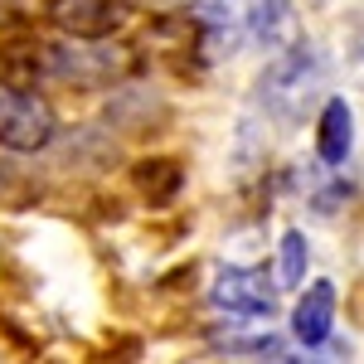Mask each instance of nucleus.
I'll return each mask as SVG.
<instances>
[{"mask_svg":"<svg viewBox=\"0 0 364 364\" xmlns=\"http://www.w3.org/2000/svg\"><path fill=\"white\" fill-rule=\"evenodd\" d=\"M44 58H49L44 44H10L5 58H0V78H5V87H34V73H39Z\"/></svg>","mask_w":364,"mask_h":364,"instance_id":"obj_6","label":"nucleus"},{"mask_svg":"<svg viewBox=\"0 0 364 364\" xmlns=\"http://www.w3.org/2000/svg\"><path fill=\"white\" fill-rule=\"evenodd\" d=\"M350 146H355V112H350L345 97H331L326 112H321V161L345 166Z\"/></svg>","mask_w":364,"mask_h":364,"instance_id":"obj_5","label":"nucleus"},{"mask_svg":"<svg viewBox=\"0 0 364 364\" xmlns=\"http://www.w3.org/2000/svg\"><path fill=\"white\" fill-rule=\"evenodd\" d=\"M209 301L219 311H233V316H272L277 287L267 282L262 267H224L209 287Z\"/></svg>","mask_w":364,"mask_h":364,"instance_id":"obj_2","label":"nucleus"},{"mask_svg":"<svg viewBox=\"0 0 364 364\" xmlns=\"http://www.w3.org/2000/svg\"><path fill=\"white\" fill-rule=\"evenodd\" d=\"M54 141V107L25 87L0 97V146L5 151H44Z\"/></svg>","mask_w":364,"mask_h":364,"instance_id":"obj_1","label":"nucleus"},{"mask_svg":"<svg viewBox=\"0 0 364 364\" xmlns=\"http://www.w3.org/2000/svg\"><path fill=\"white\" fill-rule=\"evenodd\" d=\"M49 15L73 39H107L132 20V5L127 0H54Z\"/></svg>","mask_w":364,"mask_h":364,"instance_id":"obj_3","label":"nucleus"},{"mask_svg":"<svg viewBox=\"0 0 364 364\" xmlns=\"http://www.w3.org/2000/svg\"><path fill=\"white\" fill-rule=\"evenodd\" d=\"M306 262H311V248L306 238L291 228L287 238H282V287H296V282L306 277Z\"/></svg>","mask_w":364,"mask_h":364,"instance_id":"obj_7","label":"nucleus"},{"mask_svg":"<svg viewBox=\"0 0 364 364\" xmlns=\"http://www.w3.org/2000/svg\"><path fill=\"white\" fill-rule=\"evenodd\" d=\"M331 326H336V287L331 282H311L306 296L291 311V336L301 345H326Z\"/></svg>","mask_w":364,"mask_h":364,"instance_id":"obj_4","label":"nucleus"}]
</instances>
